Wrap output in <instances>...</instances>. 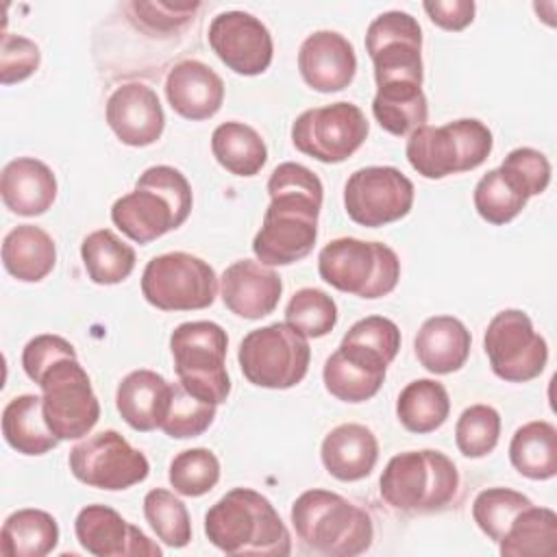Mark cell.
<instances>
[{"mask_svg": "<svg viewBox=\"0 0 557 557\" xmlns=\"http://www.w3.org/2000/svg\"><path fill=\"white\" fill-rule=\"evenodd\" d=\"M322 181L305 165L285 161L268 178L270 205L252 239L259 263L289 265L305 259L318 239Z\"/></svg>", "mask_w": 557, "mask_h": 557, "instance_id": "1", "label": "cell"}, {"mask_svg": "<svg viewBox=\"0 0 557 557\" xmlns=\"http://www.w3.org/2000/svg\"><path fill=\"white\" fill-rule=\"evenodd\" d=\"M209 542L226 555H289L292 537L274 505L250 487L226 492L205 513Z\"/></svg>", "mask_w": 557, "mask_h": 557, "instance_id": "2", "label": "cell"}, {"mask_svg": "<svg viewBox=\"0 0 557 557\" xmlns=\"http://www.w3.org/2000/svg\"><path fill=\"white\" fill-rule=\"evenodd\" d=\"M191 202V185L181 170L152 165L139 174L133 191L113 202L111 220L128 239L150 244L183 226Z\"/></svg>", "mask_w": 557, "mask_h": 557, "instance_id": "3", "label": "cell"}, {"mask_svg": "<svg viewBox=\"0 0 557 557\" xmlns=\"http://www.w3.org/2000/svg\"><path fill=\"white\" fill-rule=\"evenodd\" d=\"M300 542L326 557H355L370 548L372 518L359 505L329 490H307L292 505Z\"/></svg>", "mask_w": 557, "mask_h": 557, "instance_id": "4", "label": "cell"}, {"mask_svg": "<svg viewBox=\"0 0 557 557\" xmlns=\"http://www.w3.org/2000/svg\"><path fill=\"white\" fill-rule=\"evenodd\" d=\"M459 472L453 459L440 450H405L394 455L381 479V498L396 511L433 513L457 494Z\"/></svg>", "mask_w": 557, "mask_h": 557, "instance_id": "5", "label": "cell"}, {"mask_svg": "<svg viewBox=\"0 0 557 557\" xmlns=\"http://www.w3.org/2000/svg\"><path fill=\"white\" fill-rule=\"evenodd\" d=\"M492 148V131L476 117H461L444 126L416 128L409 133L405 154L420 176L437 181L479 168Z\"/></svg>", "mask_w": 557, "mask_h": 557, "instance_id": "6", "label": "cell"}, {"mask_svg": "<svg viewBox=\"0 0 557 557\" xmlns=\"http://www.w3.org/2000/svg\"><path fill=\"white\" fill-rule=\"evenodd\" d=\"M226 331L209 320L178 324L170 335L174 372L181 387L198 400L222 405L231 394L226 372Z\"/></svg>", "mask_w": 557, "mask_h": 557, "instance_id": "7", "label": "cell"}, {"mask_svg": "<svg viewBox=\"0 0 557 557\" xmlns=\"http://www.w3.org/2000/svg\"><path fill=\"white\" fill-rule=\"evenodd\" d=\"M318 272L331 287L372 300L396 289L400 261L398 255L381 242L337 237L320 250Z\"/></svg>", "mask_w": 557, "mask_h": 557, "instance_id": "8", "label": "cell"}, {"mask_svg": "<svg viewBox=\"0 0 557 557\" xmlns=\"http://www.w3.org/2000/svg\"><path fill=\"white\" fill-rule=\"evenodd\" d=\"M237 361L248 383L265 389H289L305 379L311 348L309 339L292 324L274 322L242 339Z\"/></svg>", "mask_w": 557, "mask_h": 557, "instance_id": "9", "label": "cell"}, {"mask_svg": "<svg viewBox=\"0 0 557 557\" xmlns=\"http://www.w3.org/2000/svg\"><path fill=\"white\" fill-rule=\"evenodd\" d=\"M141 294L148 305L161 311L207 309L215 300L218 276L205 259L174 250L146 263Z\"/></svg>", "mask_w": 557, "mask_h": 557, "instance_id": "10", "label": "cell"}, {"mask_svg": "<svg viewBox=\"0 0 557 557\" xmlns=\"http://www.w3.org/2000/svg\"><path fill=\"white\" fill-rule=\"evenodd\" d=\"M37 385L41 387L44 418L59 440H78L96 426L100 403L76 357L52 363Z\"/></svg>", "mask_w": 557, "mask_h": 557, "instance_id": "11", "label": "cell"}, {"mask_svg": "<svg viewBox=\"0 0 557 557\" xmlns=\"http://www.w3.org/2000/svg\"><path fill=\"white\" fill-rule=\"evenodd\" d=\"M370 124L363 111L346 100L302 111L292 124V144L322 163H342L366 141Z\"/></svg>", "mask_w": 557, "mask_h": 557, "instance_id": "12", "label": "cell"}, {"mask_svg": "<svg viewBox=\"0 0 557 557\" xmlns=\"http://www.w3.org/2000/svg\"><path fill=\"white\" fill-rule=\"evenodd\" d=\"M483 348L492 372L509 383L540 376L548 361L546 339L535 333L531 318L520 309H503L490 320Z\"/></svg>", "mask_w": 557, "mask_h": 557, "instance_id": "13", "label": "cell"}, {"mask_svg": "<svg viewBox=\"0 0 557 557\" xmlns=\"http://www.w3.org/2000/svg\"><path fill=\"white\" fill-rule=\"evenodd\" d=\"M366 52L374 65L376 87L387 83L422 85V28L407 11H385L366 30Z\"/></svg>", "mask_w": 557, "mask_h": 557, "instance_id": "14", "label": "cell"}, {"mask_svg": "<svg viewBox=\"0 0 557 557\" xmlns=\"http://www.w3.org/2000/svg\"><path fill=\"white\" fill-rule=\"evenodd\" d=\"M67 463L81 483L109 492L128 490L141 483L150 472L146 455L133 448L126 437L113 429L78 442L70 450Z\"/></svg>", "mask_w": 557, "mask_h": 557, "instance_id": "15", "label": "cell"}, {"mask_svg": "<svg viewBox=\"0 0 557 557\" xmlns=\"http://www.w3.org/2000/svg\"><path fill=\"white\" fill-rule=\"evenodd\" d=\"M413 207V183L392 165L355 170L344 185V209L355 224L376 228L405 218Z\"/></svg>", "mask_w": 557, "mask_h": 557, "instance_id": "16", "label": "cell"}, {"mask_svg": "<svg viewBox=\"0 0 557 557\" xmlns=\"http://www.w3.org/2000/svg\"><path fill=\"white\" fill-rule=\"evenodd\" d=\"M209 46L218 59L242 76L263 74L274 57L268 26L246 11H222L209 24Z\"/></svg>", "mask_w": 557, "mask_h": 557, "instance_id": "17", "label": "cell"}, {"mask_svg": "<svg viewBox=\"0 0 557 557\" xmlns=\"http://www.w3.org/2000/svg\"><path fill=\"white\" fill-rule=\"evenodd\" d=\"M78 544L96 557H161V548L107 505H87L74 520Z\"/></svg>", "mask_w": 557, "mask_h": 557, "instance_id": "18", "label": "cell"}, {"mask_svg": "<svg viewBox=\"0 0 557 557\" xmlns=\"http://www.w3.org/2000/svg\"><path fill=\"white\" fill-rule=\"evenodd\" d=\"M104 115L115 137L133 148L154 144L165 126L159 96L144 83H126L115 87L107 100Z\"/></svg>", "mask_w": 557, "mask_h": 557, "instance_id": "19", "label": "cell"}, {"mask_svg": "<svg viewBox=\"0 0 557 557\" xmlns=\"http://www.w3.org/2000/svg\"><path fill=\"white\" fill-rule=\"evenodd\" d=\"M298 70L311 89L320 94L342 91L357 74V54L342 33L315 30L300 44Z\"/></svg>", "mask_w": 557, "mask_h": 557, "instance_id": "20", "label": "cell"}, {"mask_svg": "<svg viewBox=\"0 0 557 557\" xmlns=\"http://www.w3.org/2000/svg\"><path fill=\"white\" fill-rule=\"evenodd\" d=\"M220 294L231 313L244 320H261L276 309L283 281L272 268L252 259H239L222 272Z\"/></svg>", "mask_w": 557, "mask_h": 557, "instance_id": "21", "label": "cell"}, {"mask_svg": "<svg viewBox=\"0 0 557 557\" xmlns=\"http://www.w3.org/2000/svg\"><path fill=\"white\" fill-rule=\"evenodd\" d=\"M387 366L389 363L376 352L350 342H339L337 350L324 361V387L337 400L366 403L381 389Z\"/></svg>", "mask_w": 557, "mask_h": 557, "instance_id": "22", "label": "cell"}, {"mask_svg": "<svg viewBox=\"0 0 557 557\" xmlns=\"http://www.w3.org/2000/svg\"><path fill=\"white\" fill-rule=\"evenodd\" d=\"M165 96L181 117L200 122L213 117L224 102V81L202 61H178L165 78Z\"/></svg>", "mask_w": 557, "mask_h": 557, "instance_id": "23", "label": "cell"}, {"mask_svg": "<svg viewBox=\"0 0 557 557\" xmlns=\"http://www.w3.org/2000/svg\"><path fill=\"white\" fill-rule=\"evenodd\" d=\"M0 196L4 207L17 215H41L57 198V176L44 161L17 157L2 168Z\"/></svg>", "mask_w": 557, "mask_h": 557, "instance_id": "24", "label": "cell"}, {"mask_svg": "<svg viewBox=\"0 0 557 557\" xmlns=\"http://www.w3.org/2000/svg\"><path fill=\"white\" fill-rule=\"evenodd\" d=\"M172 398V383H168L154 370H133L128 372L115 392V407L122 420L141 433L161 426Z\"/></svg>", "mask_w": 557, "mask_h": 557, "instance_id": "25", "label": "cell"}, {"mask_svg": "<svg viewBox=\"0 0 557 557\" xmlns=\"http://www.w3.org/2000/svg\"><path fill=\"white\" fill-rule=\"evenodd\" d=\"M320 459L337 481H361L376 466L379 440L368 426L346 422L326 433L320 446Z\"/></svg>", "mask_w": 557, "mask_h": 557, "instance_id": "26", "label": "cell"}, {"mask_svg": "<svg viewBox=\"0 0 557 557\" xmlns=\"http://www.w3.org/2000/svg\"><path fill=\"white\" fill-rule=\"evenodd\" d=\"M470 346V331L455 315H433L424 320L413 339L420 366L433 374H450L463 368Z\"/></svg>", "mask_w": 557, "mask_h": 557, "instance_id": "27", "label": "cell"}, {"mask_svg": "<svg viewBox=\"0 0 557 557\" xmlns=\"http://www.w3.org/2000/svg\"><path fill=\"white\" fill-rule=\"evenodd\" d=\"M54 263L57 246L44 228L35 224H20L4 235L2 265L13 278L37 283L54 270Z\"/></svg>", "mask_w": 557, "mask_h": 557, "instance_id": "28", "label": "cell"}, {"mask_svg": "<svg viewBox=\"0 0 557 557\" xmlns=\"http://www.w3.org/2000/svg\"><path fill=\"white\" fill-rule=\"evenodd\" d=\"M2 435L7 444L28 457L46 455L61 442L44 418V400L35 394L11 398L2 409Z\"/></svg>", "mask_w": 557, "mask_h": 557, "instance_id": "29", "label": "cell"}, {"mask_svg": "<svg viewBox=\"0 0 557 557\" xmlns=\"http://www.w3.org/2000/svg\"><path fill=\"white\" fill-rule=\"evenodd\" d=\"M372 113L383 131L403 137L426 124L429 102L418 83H387L376 87Z\"/></svg>", "mask_w": 557, "mask_h": 557, "instance_id": "30", "label": "cell"}, {"mask_svg": "<svg viewBox=\"0 0 557 557\" xmlns=\"http://www.w3.org/2000/svg\"><path fill=\"white\" fill-rule=\"evenodd\" d=\"M59 544V524L44 509L13 511L0 531V550L4 557H44Z\"/></svg>", "mask_w": 557, "mask_h": 557, "instance_id": "31", "label": "cell"}, {"mask_svg": "<svg viewBox=\"0 0 557 557\" xmlns=\"http://www.w3.org/2000/svg\"><path fill=\"white\" fill-rule=\"evenodd\" d=\"M511 466L531 481H548L557 474V429L546 420L522 424L509 442Z\"/></svg>", "mask_w": 557, "mask_h": 557, "instance_id": "32", "label": "cell"}, {"mask_svg": "<svg viewBox=\"0 0 557 557\" xmlns=\"http://www.w3.org/2000/svg\"><path fill=\"white\" fill-rule=\"evenodd\" d=\"M503 557H550L557 553V516L548 507H524L500 537Z\"/></svg>", "mask_w": 557, "mask_h": 557, "instance_id": "33", "label": "cell"}, {"mask_svg": "<svg viewBox=\"0 0 557 557\" xmlns=\"http://www.w3.org/2000/svg\"><path fill=\"white\" fill-rule=\"evenodd\" d=\"M215 161L235 176H255L268 161L263 137L244 122H224L211 135Z\"/></svg>", "mask_w": 557, "mask_h": 557, "instance_id": "34", "label": "cell"}, {"mask_svg": "<svg viewBox=\"0 0 557 557\" xmlns=\"http://www.w3.org/2000/svg\"><path fill=\"white\" fill-rule=\"evenodd\" d=\"M450 413L446 387L435 379H416L407 383L396 400V416L411 433H431L440 429Z\"/></svg>", "mask_w": 557, "mask_h": 557, "instance_id": "35", "label": "cell"}, {"mask_svg": "<svg viewBox=\"0 0 557 557\" xmlns=\"http://www.w3.org/2000/svg\"><path fill=\"white\" fill-rule=\"evenodd\" d=\"M529 198L531 194L524 183L503 165L483 174L472 194L476 213L496 226L511 222L527 207Z\"/></svg>", "mask_w": 557, "mask_h": 557, "instance_id": "36", "label": "cell"}, {"mask_svg": "<svg viewBox=\"0 0 557 557\" xmlns=\"http://www.w3.org/2000/svg\"><path fill=\"white\" fill-rule=\"evenodd\" d=\"M83 265L96 285H117L135 270V250L111 228L89 233L81 244Z\"/></svg>", "mask_w": 557, "mask_h": 557, "instance_id": "37", "label": "cell"}, {"mask_svg": "<svg viewBox=\"0 0 557 557\" xmlns=\"http://www.w3.org/2000/svg\"><path fill=\"white\" fill-rule=\"evenodd\" d=\"M144 516L163 544L172 548H183L191 542V522L187 507L170 490H150L144 496Z\"/></svg>", "mask_w": 557, "mask_h": 557, "instance_id": "38", "label": "cell"}, {"mask_svg": "<svg viewBox=\"0 0 557 557\" xmlns=\"http://www.w3.org/2000/svg\"><path fill=\"white\" fill-rule=\"evenodd\" d=\"M285 322L307 339L324 337L337 324V305L326 292L318 287H302L289 298L285 307Z\"/></svg>", "mask_w": 557, "mask_h": 557, "instance_id": "39", "label": "cell"}, {"mask_svg": "<svg viewBox=\"0 0 557 557\" xmlns=\"http://www.w3.org/2000/svg\"><path fill=\"white\" fill-rule=\"evenodd\" d=\"M168 479L181 496L198 498L218 485L220 461L209 448H187L170 461Z\"/></svg>", "mask_w": 557, "mask_h": 557, "instance_id": "40", "label": "cell"}, {"mask_svg": "<svg viewBox=\"0 0 557 557\" xmlns=\"http://www.w3.org/2000/svg\"><path fill=\"white\" fill-rule=\"evenodd\" d=\"M529 505L533 503L522 492L509 487H487L476 494L472 503V518L492 542H500L513 518Z\"/></svg>", "mask_w": 557, "mask_h": 557, "instance_id": "41", "label": "cell"}, {"mask_svg": "<svg viewBox=\"0 0 557 557\" xmlns=\"http://www.w3.org/2000/svg\"><path fill=\"white\" fill-rule=\"evenodd\" d=\"M500 437V416L490 405H470L455 424V444L463 457L490 455Z\"/></svg>", "mask_w": 557, "mask_h": 557, "instance_id": "42", "label": "cell"}, {"mask_svg": "<svg viewBox=\"0 0 557 557\" xmlns=\"http://www.w3.org/2000/svg\"><path fill=\"white\" fill-rule=\"evenodd\" d=\"M215 407L218 405L194 398L181 387V383H174L170 407L159 429L174 440L198 437L213 424Z\"/></svg>", "mask_w": 557, "mask_h": 557, "instance_id": "43", "label": "cell"}, {"mask_svg": "<svg viewBox=\"0 0 557 557\" xmlns=\"http://www.w3.org/2000/svg\"><path fill=\"white\" fill-rule=\"evenodd\" d=\"M342 342H350L357 346H363L379 357H383L387 363H392L400 350V329L394 320L383 315H368L357 320Z\"/></svg>", "mask_w": 557, "mask_h": 557, "instance_id": "44", "label": "cell"}, {"mask_svg": "<svg viewBox=\"0 0 557 557\" xmlns=\"http://www.w3.org/2000/svg\"><path fill=\"white\" fill-rule=\"evenodd\" d=\"M39 46L22 35H2V48H0V83L13 85L39 67Z\"/></svg>", "mask_w": 557, "mask_h": 557, "instance_id": "45", "label": "cell"}, {"mask_svg": "<svg viewBox=\"0 0 557 557\" xmlns=\"http://www.w3.org/2000/svg\"><path fill=\"white\" fill-rule=\"evenodd\" d=\"M63 357H76L74 346L61 337V335H52V333H44L33 337L24 350H22V368L26 372V376L30 381H39L41 374L57 363Z\"/></svg>", "mask_w": 557, "mask_h": 557, "instance_id": "46", "label": "cell"}, {"mask_svg": "<svg viewBox=\"0 0 557 557\" xmlns=\"http://www.w3.org/2000/svg\"><path fill=\"white\" fill-rule=\"evenodd\" d=\"M509 172H513L531 196L542 194L550 183V163L548 159L535 148H513L500 163Z\"/></svg>", "mask_w": 557, "mask_h": 557, "instance_id": "47", "label": "cell"}, {"mask_svg": "<svg viewBox=\"0 0 557 557\" xmlns=\"http://www.w3.org/2000/svg\"><path fill=\"white\" fill-rule=\"evenodd\" d=\"M198 2H183V4H174V2H133L131 9L139 15V22L150 28V30H170L181 26L183 22H187L194 11L198 9Z\"/></svg>", "mask_w": 557, "mask_h": 557, "instance_id": "48", "label": "cell"}, {"mask_svg": "<svg viewBox=\"0 0 557 557\" xmlns=\"http://www.w3.org/2000/svg\"><path fill=\"white\" fill-rule=\"evenodd\" d=\"M422 9L435 26L455 33L472 24L476 4L472 0H426Z\"/></svg>", "mask_w": 557, "mask_h": 557, "instance_id": "49", "label": "cell"}]
</instances>
